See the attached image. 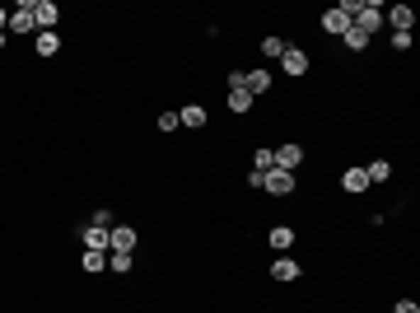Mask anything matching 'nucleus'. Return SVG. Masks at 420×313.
Listing matches in <instances>:
<instances>
[{
	"mask_svg": "<svg viewBox=\"0 0 420 313\" xmlns=\"http://www.w3.org/2000/svg\"><path fill=\"white\" fill-rule=\"evenodd\" d=\"M355 28L374 38L378 28H383V5H378V0H360V10H355Z\"/></svg>",
	"mask_w": 420,
	"mask_h": 313,
	"instance_id": "f257e3e1",
	"label": "nucleus"
},
{
	"mask_svg": "<svg viewBox=\"0 0 420 313\" xmlns=\"http://www.w3.org/2000/svg\"><path fill=\"white\" fill-rule=\"evenodd\" d=\"M79 243H84V253H108L112 229H103V224H79Z\"/></svg>",
	"mask_w": 420,
	"mask_h": 313,
	"instance_id": "f03ea898",
	"label": "nucleus"
},
{
	"mask_svg": "<svg viewBox=\"0 0 420 313\" xmlns=\"http://www.w3.org/2000/svg\"><path fill=\"white\" fill-rule=\"evenodd\" d=\"M262 192H271V197H289V192H294V173H285V168H266V173H262Z\"/></svg>",
	"mask_w": 420,
	"mask_h": 313,
	"instance_id": "7ed1b4c3",
	"label": "nucleus"
},
{
	"mask_svg": "<svg viewBox=\"0 0 420 313\" xmlns=\"http://www.w3.org/2000/svg\"><path fill=\"white\" fill-rule=\"evenodd\" d=\"M5 33H38V23H33V0H19L10 10V28Z\"/></svg>",
	"mask_w": 420,
	"mask_h": 313,
	"instance_id": "20e7f679",
	"label": "nucleus"
},
{
	"mask_svg": "<svg viewBox=\"0 0 420 313\" xmlns=\"http://www.w3.org/2000/svg\"><path fill=\"white\" fill-rule=\"evenodd\" d=\"M56 19H61L56 0H33V23H38V33H56Z\"/></svg>",
	"mask_w": 420,
	"mask_h": 313,
	"instance_id": "39448f33",
	"label": "nucleus"
},
{
	"mask_svg": "<svg viewBox=\"0 0 420 313\" xmlns=\"http://www.w3.org/2000/svg\"><path fill=\"white\" fill-rule=\"evenodd\" d=\"M280 66H285V75H309V52L304 47H294V43H285V56H280Z\"/></svg>",
	"mask_w": 420,
	"mask_h": 313,
	"instance_id": "423d86ee",
	"label": "nucleus"
},
{
	"mask_svg": "<svg viewBox=\"0 0 420 313\" xmlns=\"http://www.w3.org/2000/svg\"><path fill=\"white\" fill-rule=\"evenodd\" d=\"M299 164H304V145H299V141H285V145H276V168L294 173Z\"/></svg>",
	"mask_w": 420,
	"mask_h": 313,
	"instance_id": "0eeeda50",
	"label": "nucleus"
},
{
	"mask_svg": "<svg viewBox=\"0 0 420 313\" xmlns=\"http://www.w3.org/2000/svg\"><path fill=\"white\" fill-rule=\"evenodd\" d=\"M136 243H140V234H136L131 224H112V248L108 253H136Z\"/></svg>",
	"mask_w": 420,
	"mask_h": 313,
	"instance_id": "6e6552de",
	"label": "nucleus"
},
{
	"mask_svg": "<svg viewBox=\"0 0 420 313\" xmlns=\"http://www.w3.org/2000/svg\"><path fill=\"white\" fill-rule=\"evenodd\" d=\"M271 276H276L280 285H289V280H299V276H304V267H299V262L289 258V253H280V258L271 262Z\"/></svg>",
	"mask_w": 420,
	"mask_h": 313,
	"instance_id": "1a4fd4ad",
	"label": "nucleus"
},
{
	"mask_svg": "<svg viewBox=\"0 0 420 313\" xmlns=\"http://www.w3.org/2000/svg\"><path fill=\"white\" fill-rule=\"evenodd\" d=\"M383 19L392 23V33H411V28H416V14H411V5H392V10H383Z\"/></svg>",
	"mask_w": 420,
	"mask_h": 313,
	"instance_id": "9d476101",
	"label": "nucleus"
},
{
	"mask_svg": "<svg viewBox=\"0 0 420 313\" xmlns=\"http://www.w3.org/2000/svg\"><path fill=\"white\" fill-rule=\"evenodd\" d=\"M206 122H210V112L201 108V103H187V108L177 112V126H187V131H201Z\"/></svg>",
	"mask_w": 420,
	"mask_h": 313,
	"instance_id": "9b49d317",
	"label": "nucleus"
},
{
	"mask_svg": "<svg viewBox=\"0 0 420 313\" xmlns=\"http://www.w3.org/2000/svg\"><path fill=\"white\" fill-rule=\"evenodd\" d=\"M341 187L350 192V197H360V192H369V178H365V164H350L341 173Z\"/></svg>",
	"mask_w": 420,
	"mask_h": 313,
	"instance_id": "f8f14e48",
	"label": "nucleus"
},
{
	"mask_svg": "<svg viewBox=\"0 0 420 313\" xmlns=\"http://www.w3.org/2000/svg\"><path fill=\"white\" fill-rule=\"evenodd\" d=\"M294 229H289V224H276V229H271V234H266V243L276 248V253H289V248H294Z\"/></svg>",
	"mask_w": 420,
	"mask_h": 313,
	"instance_id": "ddd939ff",
	"label": "nucleus"
},
{
	"mask_svg": "<svg viewBox=\"0 0 420 313\" xmlns=\"http://www.w3.org/2000/svg\"><path fill=\"white\" fill-rule=\"evenodd\" d=\"M346 28H350V14H341V10H327V14H322V33L341 38Z\"/></svg>",
	"mask_w": 420,
	"mask_h": 313,
	"instance_id": "4468645a",
	"label": "nucleus"
},
{
	"mask_svg": "<svg viewBox=\"0 0 420 313\" xmlns=\"http://www.w3.org/2000/svg\"><path fill=\"white\" fill-rule=\"evenodd\" d=\"M266 89H271V70H266V66L248 70V94H253V99H257V94H266Z\"/></svg>",
	"mask_w": 420,
	"mask_h": 313,
	"instance_id": "2eb2a0df",
	"label": "nucleus"
},
{
	"mask_svg": "<svg viewBox=\"0 0 420 313\" xmlns=\"http://www.w3.org/2000/svg\"><path fill=\"white\" fill-rule=\"evenodd\" d=\"M341 43L350 47V52H369V43H374V38H369V33H360V28H355V23H350V28H346V33H341Z\"/></svg>",
	"mask_w": 420,
	"mask_h": 313,
	"instance_id": "dca6fc26",
	"label": "nucleus"
},
{
	"mask_svg": "<svg viewBox=\"0 0 420 313\" xmlns=\"http://www.w3.org/2000/svg\"><path fill=\"white\" fill-rule=\"evenodd\" d=\"M365 178H369V187H374V182H387L392 178V164H387V159H374V164H365Z\"/></svg>",
	"mask_w": 420,
	"mask_h": 313,
	"instance_id": "f3484780",
	"label": "nucleus"
},
{
	"mask_svg": "<svg viewBox=\"0 0 420 313\" xmlns=\"http://www.w3.org/2000/svg\"><path fill=\"white\" fill-rule=\"evenodd\" d=\"M33 52L43 56V61H47V56H56V52H61V33H38V47H33Z\"/></svg>",
	"mask_w": 420,
	"mask_h": 313,
	"instance_id": "a211bd4d",
	"label": "nucleus"
},
{
	"mask_svg": "<svg viewBox=\"0 0 420 313\" xmlns=\"http://www.w3.org/2000/svg\"><path fill=\"white\" fill-rule=\"evenodd\" d=\"M79 267H84L89 276H103V271H108V253H84V258H79Z\"/></svg>",
	"mask_w": 420,
	"mask_h": 313,
	"instance_id": "6ab92c4d",
	"label": "nucleus"
},
{
	"mask_svg": "<svg viewBox=\"0 0 420 313\" xmlns=\"http://www.w3.org/2000/svg\"><path fill=\"white\" fill-rule=\"evenodd\" d=\"M131 267H136L131 253H108V271H112V276H126Z\"/></svg>",
	"mask_w": 420,
	"mask_h": 313,
	"instance_id": "aec40b11",
	"label": "nucleus"
},
{
	"mask_svg": "<svg viewBox=\"0 0 420 313\" xmlns=\"http://www.w3.org/2000/svg\"><path fill=\"white\" fill-rule=\"evenodd\" d=\"M262 56L266 61H280V56H285V38H276V33L262 38Z\"/></svg>",
	"mask_w": 420,
	"mask_h": 313,
	"instance_id": "412c9836",
	"label": "nucleus"
},
{
	"mask_svg": "<svg viewBox=\"0 0 420 313\" xmlns=\"http://www.w3.org/2000/svg\"><path fill=\"white\" fill-rule=\"evenodd\" d=\"M248 108H253V94H248V89H229V112H238V117H243Z\"/></svg>",
	"mask_w": 420,
	"mask_h": 313,
	"instance_id": "4be33fe9",
	"label": "nucleus"
},
{
	"mask_svg": "<svg viewBox=\"0 0 420 313\" xmlns=\"http://www.w3.org/2000/svg\"><path fill=\"white\" fill-rule=\"evenodd\" d=\"M253 164H257V173H266V168H276V150H257V155H253Z\"/></svg>",
	"mask_w": 420,
	"mask_h": 313,
	"instance_id": "5701e85b",
	"label": "nucleus"
},
{
	"mask_svg": "<svg viewBox=\"0 0 420 313\" xmlns=\"http://www.w3.org/2000/svg\"><path fill=\"white\" fill-rule=\"evenodd\" d=\"M224 84H229V89H248V70H229Z\"/></svg>",
	"mask_w": 420,
	"mask_h": 313,
	"instance_id": "b1692460",
	"label": "nucleus"
},
{
	"mask_svg": "<svg viewBox=\"0 0 420 313\" xmlns=\"http://www.w3.org/2000/svg\"><path fill=\"white\" fill-rule=\"evenodd\" d=\"M159 131H177V112H159Z\"/></svg>",
	"mask_w": 420,
	"mask_h": 313,
	"instance_id": "393cba45",
	"label": "nucleus"
},
{
	"mask_svg": "<svg viewBox=\"0 0 420 313\" xmlns=\"http://www.w3.org/2000/svg\"><path fill=\"white\" fill-rule=\"evenodd\" d=\"M89 224H103V229H112V215H108V211H103V206H99V211L89 215Z\"/></svg>",
	"mask_w": 420,
	"mask_h": 313,
	"instance_id": "a878e982",
	"label": "nucleus"
},
{
	"mask_svg": "<svg viewBox=\"0 0 420 313\" xmlns=\"http://www.w3.org/2000/svg\"><path fill=\"white\" fill-rule=\"evenodd\" d=\"M392 52H411V33H392Z\"/></svg>",
	"mask_w": 420,
	"mask_h": 313,
	"instance_id": "bb28decb",
	"label": "nucleus"
},
{
	"mask_svg": "<svg viewBox=\"0 0 420 313\" xmlns=\"http://www.w3.org/2000/svg\"><path fill=\"white\" fill-rule=\"evenodd\" d=\"M392 313H420V304L416 300H397V304H392Z\"/></svg>",
	"mask_w": 420,
	"mask_h": 313,
	"instance_id": "cd10ccee",
	"label": "nucleus"
},
{
	"mask_svg": "<svg viewBox=\"0 0 420 313\" xmlns=\"http://www.w3.org/2000/svg\"><path fill=\"white\" fill-rule=\"evenodd\" d=\"M5 28H10V10H5V5H0V33H5Z\"/></svg>",
	"mask_w": 420,
	"mask_h": 313,
	"instance_id": "c85d7f7f",
	"label": "nucleus"
},
{
	"mask_svg": "<svg viewBox=\"0 0 420 313\" xmlns=\"http://www.w3.org/2000/svg\"><path fill=\"white\" fill-rule=\"evenodd\" d=\"M0 52H5V33H0Z\"/></svg>",
	"mask_w": 420,
	"mask_h": 313,
	"instance_id": "c756f323",
	"label": "nucleus"
}]
</instances>
